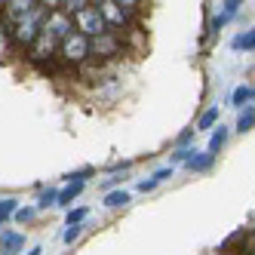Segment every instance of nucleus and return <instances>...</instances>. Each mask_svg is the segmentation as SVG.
I'll return each mask as SVG.
<instances>
[{"label":"nucleus","mask_w":255,"mask_h":255,"mask_svg":"<svg viewBox=\"0 0 255 255\" xmlns=\"http://www.w3.org/2000/svg\"><path fill=\"white\" fill-rule=\"evenodd\" d=\"M86 215H89V212H86V206H77V209H71V212H68V228L80 225V222H83Z\"/></svg>","instance_id":"4be33fe9"},{"label":"nucleus","mask_w":255,"mask_h":255,"mask_svg":"<svg viewBox=\"0 0 255 255\" xmlns=\"http://www.w3.org/2000/svg\"><path fill=\"white\" fill-rule=\"evenodd\" d=\"M80 231H83L80 225H74V228H68V231H65V243H74L77 237H80Z\"/></svg>","instance_id":"b1692460"},{"label":"nucleus","mask_w":255,"mask_h":255,"mask_svg":"<svg viewBox=\"0 0 255 255\" xmlns=\"http://www.w3.org/2000/svg\"><path fill=\"white\" fill-rule=\"evenodd\" d=\"M194 151H197V148H178V151L172 154V163H169V166H175V163H188V160L194 157Z\"/></svg>","instance_id":"5701e85b"},{"label":"nucleus","mask_w":255,"mask_h":255,"mask_svg":"<svg viewBox=\"0 0 255 255\" xmlns=\"http://www.w3.org/2000/svg\"><path fill=\"white\" fill-rule=\"evenodd\" d=\"M252 99H255V89H252V86H237L234 96H231V105H234V108H246Z\"/></svg>","instance_id":"4468645a"},{"label":"nucleus","mask_w":255,"mask_h":255,"mask_svg":"<svg viewBox=\"0 0 255 255\" xmlns=\"http://www.w3.org/2000/svg\"><path fill=\"white\" fill-rule=\"evenodd\" d=\"M0 15H3V3H0Z\"/></svg>","instance_id":"cd10ccee"},{"label":"nucleus","mask_w":255,"mask_h":255,"mask_svg":"<svg viewBox=\"0 0 255 255\" xmlns=\"http://www.w3.org/2000/svg\"><path fill=\"white\" fill-rule=\"evenodd\" d=\"M49 206H59V191L56 188H43L37 197V209H49Z\"/></svg>","instance_id":"a211bd4d"},{"label":"nucleus","mask_w":255,"mask_h":255,"mask_svg":"<svg viewBox=\"0 0 255 255\" xmlns=\"http://www.w3.org/2000/svg\"><path fill=\"white\" fill-rule=\"evenodd\" d=\"M228 138H231V129H228V126H225V123H222V126H215V129H212V138H209L206 154H209V157H215V154L228 144Z\"/></svg>","instance_id":"1a4fd4ad"},{"label":"nucleus","mask_w":255,"mask_h":255,"mask_svg":"<svg viewBox=\"0 0 255 255\" xmlns=\"http://www.w3.org/2000/svg\"><path fill=\"white\" fill-rule=\"evenodd\" d=\"M56 6V3H34V9L25 15V19L19 25H12L9 28V40L12 46H19V49H31L34 40L40 37V31H43V22H46V15L49 9Z\"/></svg>","instance_id":"f257e3e1"},{"label":"nucleus","mask_w":255,"mask_h":255,"mask_svg":"<svg viewBox=\"0 0 255 255\" xmlns=\"http://www.w3.org/2000/svg\"><path fill=\"white\" fill-rule=\"evenodd\" d=\"M255 126V108H246V111L240 114V120H237V132H246Z\"/></svg>","instance_id":"6ab92c4d"},{"label":"nucleus","mask_w":255,"mask_h":255,"mask_svg":"<svg viewBox=\"0 0 255 255\" xmlns=\"http://www.w3.org/2000/svg\"><path fill=\"white\" fill-rule=\"evenodd\" d=\"M212 160H215V157H209L206 151H194V157L185 163V166H188V169H194V172H203V169H209V166H212Z\"/></svg>","instance_id":"ddd939ff"},{"label":"nucleus","mask_w":255,"mask_h":255,"mask_svg":"<svg viewBox=\"0 0 255 255\" xmlns=\"http://www.w3.org/2000/svg\"><path fill=\"white\" fill-rule=\"evenodd\" d=\"M218 108H209V111H203L200 114V120H197V132H206V129H215V123H218Z\"/></svg>","instance_id":"2eb2a0df"},{"label":"nucleus","mask_w":255,"mask_h":255,"mask_svg":"<svg viewBox=\"0 0 255 255\" xmlns=\"http://www.w3.org/2000/svg\"><path fill=\"white\" fill-rule=\"evenodd\" d=\"M74 31H80L83 37H89V40H96V37H102V34H108V25H105V19H102L99 3H86V6L74 15Z\"/></svg>","instance_id":"f03ea898"},{"label":"nucleus","mask_w":255,"mask_h":255,"mask_svg":"<svg viewBox=\"0 0 255 255\" xmlns=\"http://www.w3.org/2000/svg\"><path fill=\"white\" fill-rule=\"evenodd\" d=\"M34 215H37V206H19L12 218H15L19 225H28V222H34Z\"/></svg>","instance_id":"412c9836"},{"label":"nucleus","mask_w":255,"mask_h":255,"mask_svg":"<svg viewBox=\"0 0 255 255\" xmlns=\"http://www.w3.org/2000/svg\"><path fill=\"white\" fill-rule=\"evenodd\" d=\"M114 185H120V175H111V178H105V185H102V188H114Z\"/></svg>","instance_id":"393cba45"},{"label":"nucleus","mask_w":255,"mask_h":255,"mask_svg":"<svg viewBox=\"0 0 255 255\" xmlns=\"http://www.w3.org/2000/svg\"><path fill=\"white\" fill-rule=\"evenodd\" d=\"M120 46H123V40H120L117 31H108V34H102V37L89 40V49H93L96 59H111V56H117Z\"/></svg>","instance_id":"0eeeda50"},{"label":"nucleus","mask_w":255,"mask_h":255,"mask_svg":"<svg viewBox=\"0 0 255 255\" xmlns=\"http://www.w3.org/2000/svg\"><path fill=\"white\" fill-rule=\"evenodd\" d=\"M102 9V19L108 25V31L111 28H126L132 22V15L138 12V3H117V0H105V3H99Z\"/></svg>","instance_id":"20e7f679"},{"label":"nucleus","mask_w":255,"mask_h":255,"mask_svg":"<svg viewBox=\"0 0 255 255\" xmlns=\"http://www.w3.org/2000/svg\"><path fill=\"white\" fill-rule=\"evenodd\" d=\"M89 56H93V49H89V37H83L80 31L68 34V37L62 40V46H59V59L65 65H83Z\"/></svg>","instance_id":"7ed1b4c3"},{"label":"nucleus","mask_w":255,"mask_h":255,"mask_svg":"<svg viewBox=\"0 0 255 255\" xmlns=\"http://www.w3.org/2000/svg\"><path fill=\"white\" fill-rule=\"evenodd\" d=\"M126 203H129V194H126L123 188L105 194V206H108V209H120V206H126Z\"/></svg>","instance_id":"dca6fc26"},{"label":"nucleus","mask_w":255,"mask_h":255,"mask_svg":"<svg viewBox=\"0 0 255 255\" xmlns=\"http://www.w3.org/2000/svg\"><path fill=\"white\" fill-rule=\"evenodd\" d=\"M80 191H83V181H68V188L59 191V206H71L80 197Z\"/></svg>","instance_id":"f8f14e48"},{"label":"nucleus","mask_w":255,"mask_h":255,"mask_svg":"<svg viewBox=\"0 0 255 255\" xmlns=\"http://www.w3.org/2000/svg\"><path fill=\"white\" fill-rule=\"evenodd\" d=\"M40 252H43V249H40V246H34V249H31V252H28V255H40Z\"/></svg>","instance_id":"bb28decb"},{"label":"nucleus","mask_w":255,"mask_h":255,"mask_svg":"<svg viewBox=\"0 0 255 255\" xmlns=\"http://www.w3.org/2000/svg\"><path fill=\"white\" fill-rule=\"evenodd\" d=\"M222 6H225V9H222V12H218L215 19H212V31H218L222 25H228V22L234 19V15L240 12V6H243V3H237V0H228V3H222Z\"/></svg>","instance_id":"9d476101"},{"label":"nucleus","mask_w":255,"mask_h":255,"mask_svg":"<svg viewBox=\"0 0 255 255\" xmlns=\"http://www.w3.org/2000/svg\"><path fill=\"white\" fill-rule=\"evenodd\" d=\"M43 31L46 34H52V37H56L59 43L68 37V34H74V19H71V15L56 3L49 9V15H46V22H43Z\"/></svg>","instance_id":"39448f33"},{"label":"nucleus","mask_w":255,"mask_h":255,"mask_svg":"<svg viewBox=\"0 0 255 255\" xmlns=\"http://www.w3.org/2000/svg\"><path fill=\"white\" fill-rule=\"evenodd\" d=\"M59 46H62V43L52 37V34L40 31V37L34 40V46L28 49V59H31V62H52V59L59 56Z\"/></svg>","instance_id":"423d86ee"},{"label":"nucleus","mask_w":255,"mask_h":255,"mask_svg":"<svg viewBox=\"0 0 255 255\" xmlns=\"http://www.w3.org/2000/svg\"><path fill=\"white\" fill-rule=\"evenodd\" d=\"M169 175H172V166H163V169L151 172V175L144 178V181H138V191H144V194H148V191H154V188L160 185V181H166Z\"/></svg>","instance_id":"9b49d317"},{"label":"nucleus","mask_w":255,"mask_h":255,"mask_svg":"<svg viewBox=\"0 0 255 255\" xmlns=\"http://www.w3.org/2000/svg\"><path fill=\"white\" fill-rule=\"evenodd\" d=\"M15 209H19V200H9V197L0 200V225H3L9 215H15Z\"/></svg>","instance_id":"aec40b11"},{"label":"nucleus","mask_w":255,"mask_h":255,"mask_svg":"<svg viewBox=\"0 0 255 255\" xmlns=\"http://www.w3.org/2000/svg\"><path fill=\"white\" fill-rule=\"evenodd\" d=\"M22 249H25V234H19V231L0 234V255H19Z\"/></svg>","instance_id":"6e6552de"},{"label":"nucleus","mask_w":255,"mask_h":255,"mask_svg":"<svg viewBox=\"0 0 255 255\" xmlns=\"http://www.w3.org/2000/svg\"><path fill=\"white\" fill-rule=\"evenodd\" d=\"M231 46H234V49H246V52H252V49H255V28H249L246 34H237V37L231 40Z\"/></svg>","instance_id":"f3484780"},{"label":"nucleus","mask_w":255,"mask_h":255,"mask_svg":"<svg viewBox=\"0 0 255 255\" xmlns=\"http://www.w3.org/2000/svg\"><path fill=\"white\" fill-rule=\"evenodd\" d=\"M249 249H252V252H255V231H252V234H249Z\"/></svg>","instance_id":"a878e982"}]
</instances>
